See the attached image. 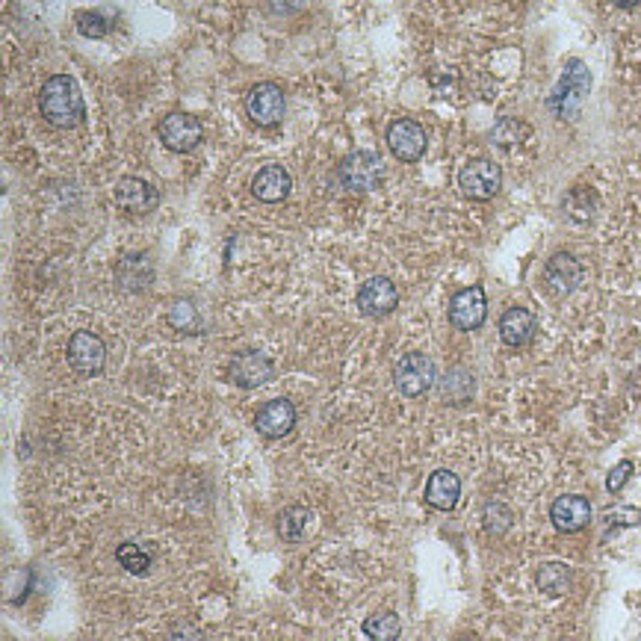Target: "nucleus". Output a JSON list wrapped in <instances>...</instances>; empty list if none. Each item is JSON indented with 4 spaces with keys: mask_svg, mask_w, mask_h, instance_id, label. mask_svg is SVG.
<instances>
[{
    "mask_svg": "<svg viewBox=\"0 0 641 641\" xmlns=\"http://www.w3.org/2000/svg\"><path fill=\"white\" fill-rule=\"evenodd\" d=\"M441 396L449 405H464L473 396V376L461 367L449 370L447 379L441 382Z\"/></svg>",
    "mask_w": 641,
    "mask_h": 641,
    "instance_id": "22",
    "label": "nucleus"
},
{
    "mask_svg": "<svg viewBox=\"0 0 641 641\" xmlns=\"http://www.w3.org/2000/svg\"><path fill=\"white\" fill-rule=\"evenodd\" d=\"M311 523V512L305 509V506H290V509H284V512L278 514V520H275V526H278V535L284 538V541H299L302 535H305V526Z\"/></svg>",
    "mask_w": 641,
    "mask_h": 641,
    "instance_id": "23",
    "label": "nucleus"
},
{
    "mask_svg": "<svg viewBox=\"0 0 641 641\" xmlns=\"http://www.w3.org/2000/svg\"><path fill=\"white\" fill-rule=\"evenodd\" d=\"M588 89H591V74H588V68L579 63V60H568L565 74H562V80H559L553 98H550L553 113H556L559 119H565V122L577 119L579 107H582V98L588 95Z\"/></svg>",
    "mask_w": 641,
    "mask_h": 641,
    "instance_id": "4",
    "label": "nucleus"
},
{
    "mask_svg": "<svg viewBox=\"0 0 641 641\" xmlns=\"http://www.w3.org/2000/svg\"><path fill=\"white\" fill-rule=\"evenodd\" d=\"M272 376H275L272 358H266V355L257 352V349L237 352V355H231V361H228V379L237 387H246V390L263 387L266 382H272Z\"/></svg>",
    "mask_w": 641,
    "mask_h": 641,
    "instance_id": "10",
    "label": "nucleus"
},
{
    "mask_svg": "<svg viewBox=\"0 0 641 641\" xmlns=\"http://www.w3.org/2000/svg\"><path fill=\"white\" fill-rule=\"evenodd\" d=\"M426 145H429V136L420 122L414 119H396L390 122L387 128V148L396 160L402 163H417L423 154H426Z\"/></svg>",
    "mask_w": 641,
    "mask_h": 641,
    "instance_id": "8",
    "label": "nucleus"
},
{
    "mask_svg": "<svg viewBox=\"0 0 641 641\" xmlns=\"http://www.w3.org/2000/svg\"><path fill=\"white\" fill-rule=\"evenodd\" d=\"M435 382H438L435 361L423 352H408L393 364V385L408 399L426 396L435 387Z\"/></svg>",
    "mask_w": 641,
    "mask_h": 641,
    "instance_id": "3",
    "label": "nucleus"
},
{
    "mask_svg": "<svg viewBox=\"0 0 641 641\" xmlns=\"http://www.w3.org/2000/svg\"><path fill=\"white\" fill-rule=\"evenodd\" d=\"M116 204L119 210H125L128 216H148L157 210L160 204V193L157 187H151L142 178H122L116 184Z\"/></svg>",
    "mask_w": 641,
    "mask_h": 641,
    "instance_id": "15",
    "label": "nucleus"
},
{
    "mask_svg": "<svg viewBox=\"0 0 641 641\" xmlns=\"http://www.w3.org/2000/svg\"><path fill=\"white\" fill-rule=\"evenodd\" d=\"M166 320H169V325H172L175 331H181V334H201V331H204V320H201L198 308H195L190 299H175V302L169 305Z\"/></svg>",
    "mask_w": 641,
    "mask_h": 641,
    "instance_id": "21",
    "label": "nucleus"
},
{
    "mask_svg": "<svg viewBox=\"0 0 641 641\" xmlns=\"http://www.w3.org/2000/svg\"><path fill=\"white\" fill-rule=\"evenodd\" d=\"M39 113L48 125L71 130L86 119V101L80 83L71 74H54L39 92Z\"/></svg>",
    "mask_w": 641,
    "mask_h": 641,
    "instance_id": "1",
    "label": "nucleus"
},
{
    "mask_svg": "<svg viewBox=\"0 0 641 641\" xmlns=\"http://www.w3.org/2000/svg\"><path fill=\"white\" fill-rule=\"evenodd\" d=\"M396 305H399V290L385 275H373L358 290V308H361L364 317H376L379 320V317L393 314Z\"/></svg>",
    "mask_w": 641,
    "mask_h": 641,
    "instance_id": "14",
    "label": "nucleus"
},
{
    "mask_svg": "<svg viewBox=\"0 0 641 641\" xmlns=\"http://www.w3.org/2000/svg\"><path fill=\"white\" fill-rule=\"evenodd\" d=\"M550 520L559 532L574 535L591 523V503L579 494H565L550 506Z\"/></svg>",
    "mask_w": 641,
    "mask_h": 641,
    "instance_id": "16",
    "label": "nucleus"
},
{
    "mask_svg": "<svg viewBox=\"0 0 641 641\" xmlns=\"http://www.w3.org/2000/svg\"><path fill=\"white\" fill-rule=\"evenodd\" d=\"M385 181V163L376 151H352L337 166V184L352 195L376 193Z\"/></svg>",
    "mask_w": 641,
    "mask_h": 641,
    "instance_id": "2",
    "label": "nucleus"
},
{
    "mask_svg": "<svg viewBox=\"0 0 641 641\" xmlns=\"http://www.w3.org/2000/svg\"><path fill=\"white\" fill-rule=\"evenodd\" d=\"M523 139H529V125L523 119H500L491 130V142L500 148H514Z\"/></svg>",
    "mask_w": 641,
    "mask_h": 641,
    "instance_id": "25",
    "label": "nucleus"
},
{
    "mask_svg": "<svg viewBox=\"0 0 641 641\" xmlns=\"http://www.w3.org/2000/svg\"><path fill=\"white\" fill-rule=\"evenodd\" d=\"M361 630H364L370 639L393 641V639H399V633H402V624H399V615H396V612H382V615H373V618H367Z\"/></svg>",
    "mask_w": 641,
    "mask_h": 641,
    "instance_id": "24",
    "label": "nucleus"
},
{
    "mask_svg": "<svg viewBox=\"0 0 641 641\" xmlns=\"http://www.w3.org/2000/svg\"><path fill=\"white\" fill-rule=\"evenodd\" d=\"M461 497V479L452 470H435L426 482V503L432 509L452 512Z\"/></svg>",
    "mask_w": 641,
    "mask_h": 641,
    "instance_id": "19",
    "label": "nucleus"
},
{
    "mask_svg": "<svg viewBox=\"0 0 641 641\" xmlns=\"http://www.w3.org/2000/svg\"><path fill=\"white\" fill-rule=\"evenodd\" d=\"M535 331H538V320H535V314L526 311V308H509V311L500 317V337H503V343L512 346V349H520V346L532 343Z\"/></svg>",
    "mask_w": 641,
    "mask_h": 641,
    "instance_id": "18",
    "label": "nucleus"
},
{
    "mask_svg": "<svg viewBox=\"0 0 641 641\" xmlns=\"http://www.w3.org/2000/svg\"><path fill=\"white\" fill-rule=\"evenodd\" d=\"M296 420H299L296 405H293L290 399L281 396V399H269V402H263V405L257 408L255 429L263 438L278 441V438H287V435L296 429Z\"/></svg>",
    "mask_w": 641,
    "mask_h": 641,
    "instance_id": "12",
    "label": "nucleus"
},
{
    "mask_svg": "<svg viewBox=\"0 0 641 641\" xmlns=\"http://www.w3.org/2000/svg\"><path fill=\"white\" fill-rule=\"evenodd\" d=\"M116 559H119V565L130 571V574H148V568H151V556L142 550V547H136V544H119V550H116Z\"/></svg>",
    "mask_w": 641,
    "mask_h": 641,
    "instance_id": "27",
    "label": "nucleus"
},
{
    "mask_svg": "<svg viewBox=\"0 0 641 641\" xmlns=\"http://www.w3.org/2000/svg\"><path fill=\"white\" fill-rule=\"evenodd\" d=\"M639 520L641 509H615L606 514V523H615V526H636Z\"/></svg>",
    "mask_w": 641,
    "mask_h": 641,
    "instance_id": "30",
    "label": "nucleus"
},
{
    "mask_svg": "<svg viewBox=\"0 0 641 641\" xmlns=\"http://www.w3.org/2000/svg\"><path fill=\"white\" fill-rule=\"evenodd\" d=\"M157 133H160V142L175 154H190L204 142V128L190 113H169L160 122Z\"/></svg>",
    "mask_w": 641,
    "mask_h": 641,
    "instance_id": "9",
    "label": "nucleus"
},
{
    "mask_svg": "<svg viewBox=\"0 0 641 641\" xmlns=\"http://www.w3.org/2000/svg\"><path fill=\"white\" fill-rule=\"evenodd\" d=\"M535 585L547 597H565L574 585V574L565 562H544L535 574Z\"/></svg>",
    "mask_w": 641,
    "mask_h": 641,
    "instance_id": "20",
    "label": "nucleus"
},
{
    "mask_svg": "<svg viewBox=\"0 0 641 641\" xmlns=\"http://www.w3.org/2000/svg\"><path fill=\"white\" fill-rule=\"evenodd\" d=\"M290 187H293V181H290L287 169H284V166H278V163L263 166L255 178H252V195H255L257 201H263V204L284 201L287 193H290Z\"/></svg>",
    "mask_w": 641,
    "mask_h": 641,
    "instance_id": "17",
    "label": "nucleus"
},
{
    "mask_svg": "<svg viewBox=\"0 0 641 641\" xmlns=\"http://www.w3.org/2000/svg\"><path fill=\"white\" fill-rule=\"evenodd\" d=\"M246 113L257 128H275L287 113V98L275 83H257L246 95Z\"/></svg>",
    "mask_w": 641,
    "mask_h": 641,
    "instance_id": "7",
    "label": "nucleus"
},
{
    "mask_svg": "<svg viewBox=\"0 0 641 641\" xmlns=\"http://www.w3.org/2000/svg\"><path fill=\"white\" fill-rule=\"evenodd\" d=\"M305 9V0H269V12L275 15H296Z\"/></svg>",
    "mask_w": 641,
    "mask_h": 641,
    "instance_id": "31",
    "label": "nucleus"
},
{
    "mask_svg": "<svg viewBox=\"0 0 641 641\" xmlns=\"http://www.w3.org/2000/svg\"><path fill=\"white\" fill-rule=\"evenodd\" d=\"M633 470H636V467H633V461H627V458H624V461H618V464L609 470V476H606V491H609V494H618V491L630 482Z\"/></svg>",
    "mask_w": 641,
    "mask_h": 641,
    "instance_id": "29",
    "label": "nucleus"
},
{
    "mask_svg": "<svg viewBox=\"0 0 641 641\" xmlns=\"http://www.w3.org/2000/svg\"><path fill=\"white\" fill-rule=\"evenodd\" d=\"M482 523H485V532H488V535H506V532L512 529L514 514L506 503L494 500V503H488V506H485Z\"/></svg>",
    "mask_w": 641,
    "mask_h": 641,
    "instance_id": "26",
    "label": "nucleus"
},
{
    "mask_svg": "<svg viewBox=\"0 0 641 641\" xmlns=\"http://www.w3.org/2000/svg\"><path fill=\"white\" fill-rule=\"evenodd\" d=\"M503 187V172L488 157H473L458 172V190L473 201H491Z\"/></svg>",
    "mask_w": 641,
    "mask_h": 641,
    "instance_id": "5",
    "label": "nucleus"
},
{
    "mask_svg": "<svg viewBox=\"0 0 641 641\" xmlns=\"http://www.w3.org/2000/svg\"><path fill=\"white\" fill-rule=\"evenodd\" d=\"M582 281V266L571 252H556L544 266V287L553 299L571 296Z\"/></svg>",
    "mask_w": 641,
    "mask_h": 641,
    "instance_id": "13",
    "label": "nucleus"
},
{
    "mask_svg": "<svg viewBox=\"0 0 641 641\" xmlns=\"http://www.w3.org/2000/svg\"><path fill=\"white\" fill-rule=\"evenodd\" d=\"M77 30L86 39H104L110 33V21L101 12H83V15H77Z\"/></svg>",
    "mask_w": 641,
    "mask_h": 641,
    "instance_id": "28",
    "label": "nucleus"
},
{
    "mask_svg": "<svg viewBox=\"0 0 641 641\" xmlns=\"http://www.w3.org/2000/svg\"><path fill=\"white\" fill-rule=\"evenodd\" d=\"M615 6H621V9H630V6H636V3H641V0H612Z\"/></svg>",
    "mask_w": 641,
    "mask_h": 641,
    "instance_id": "32",
    "label": "nucleus"
},
{
    "mask_svg": "<svg viewBox=\"0 0 641 641\" xmlns=\"http://www.w3.org/2000/svg\"><path fill=\"white\" fill-rule=\"evenodd\" d=\"M65 358H68V364H71L74 373H80V376H98V373H104V364H107V346H104V340L98 334L77 331L68 340Z\"/></svg>",
    "mask_w": 641,
    "mask_h": 641,
    "instance_id": "6",
    "label": "nucleus"
},
{
    "mask_svg": "<svg viewBox=\"0 0 641 641\" xmlns=\"http://www.w3.org/2000/svg\"><path fill=\"white\" fill-rule=\"evenodd\" d=\"M488 317V296L479 284L473 287H464L452 296L449 302V322L458 328V331H476L482 328V322Z\"/></svg>",
    "mask_w": 641,
    "mask_h": 641,
    "instance_id": "11",
    "label": "nucleus"
}]
</instances>
